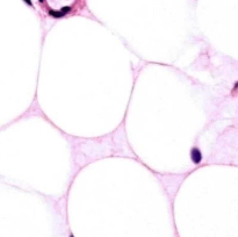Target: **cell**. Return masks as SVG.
<instances>
[{
    "label": "cell",
    "instance_id": "obj_3",
    "mask_svg": "<svg viewBox=\"0 0 238 237\" xmlns=\"http://www.w3.org/2000/svg\"><path fill=\"white\" fill-rule=\"evenodd\" d=\"M25 1H26V2L29 5V6H31V1H30V0H25Z\"/></svg>",
    "mask_w": 238,
    "mask_h": 237
},
{
    "label": "cell",
    "instance_id": "obj_2",
    "mask_svg": "<svg viewBox=\"0 0 238 237\" xmlns=\"http://www.w3.org/2000/svg\"><path fill=\"white\" fill-rule=\"evenodd\" d=\"M190 158H192V160L195 164H199L202 160V155H201V152H200V150L198 148H193L192 149V151H190Z\"/></svg>",
    "mask_w": 238,
    "mask_h": 237
},
{
    "label": "cell",
    "instance_id": "obj_1",
    "mask_svg": "<svg viewBox=\"0 0 238 237\" xmlns=\"http://www.w3.org/2000/svg\"><path fill=\"white\" fill-rule=\"evenodd\" d=\"M44 1L49 14L56 18L71 13L79 2V0H44Z\"/></svg>",
    "mask_w": 238,
    "mask_h": 237
},
{
    "label": "cell",
    "instance_id": "obj_4",
    "mask_svg": "<svg viewBox=\"0 0 238 237\" xmlns=\"http://www.w3.org/2000/svg\"><path fill=\"white\" fill-rule=\"evenodd\" d=\"M70 237H75V236H73V235H72V234H71V235H70Z\"/></svg>",
    "mask_w": 238,
    "mask_h": 237
}]
</instances>
